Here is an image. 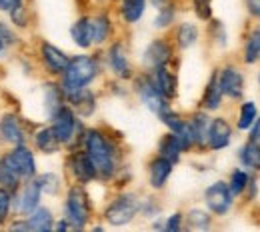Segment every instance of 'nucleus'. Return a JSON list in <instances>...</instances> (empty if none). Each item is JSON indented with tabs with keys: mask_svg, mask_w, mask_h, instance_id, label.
<instances>
[{
	"mask_svg": "<svg viewBox=\"0 0 260 232\" xmlns=\"http://www.w3.org/2000/svg\"><path fill=\"white\" fill-rule=\"evenodd\" d=\"M98 72V67L94 58L90 56H74L66 70L62 72V92L66 98H70L72 94H76L78 90H82L86 84H90L94 80Z\"/></svg>",
	"mask_w": 260,
	"mask_h": 232,
	"instance_id": "1",
	"label": "nucleus"
},
{
	"mask_svg": "<svg viewBox=\"0 0 260 232\" xmlns=\"http://www.w3.org/2000/svg\"><path fill=\"white\" fill-rule=\"evenodd\" d=\"M84 144H86V154H88L90 162L94 164L96 176L110 178L114 174V170H116L114 148L110 146V142L98 130H90L84 138Z\"/></svg>",
	"mask_w": 260,
	"mask_h": 232,
	"instance_id": "2",
	"label": "nucleus"
},
{
	"mask_svg": "<svg viewBox=\"0 0 260 232\" xmlns=\"http://www.w3.org/2000/svg\"><path fill=\"white\" fill-rule=\"evenodd\" d=\"M90 216V202L88 194L82 186H74L68 190L66 196V220L74 228H84Z\"/></svg>",
	"mask_w": 260,
	"mask_h": 232,
	"instance_id": "3",
	"label": "nucleus"
},
{
	"mask_svg": "<svg viewBox=\"0 0 260 232\" xmlns=\"http://www.w3.org/2000/svg\"><path fill=\"white\" fill-rule=\"evenodd\" d=\"M138 208H140V204H138L136 196L122 194V196H118V198L106 208V214L104 216H106V220L112 226H124V224H128L130 220L136 216Z\"/></svg>",
	"mask_w": 260,
	"mask_h": 232,
	"instance_id": "4",
	"label": "nucleus"
},
{
	"mask_svg": "<svg viewBox=\"0 0 260 232\" xmlns=\"http://www.w3.org/2000/svg\"><path fill=\"white\" fill-rule=\"evenodd\" d=\"M2 160L20 176V180H28V178H32L34 174H36V162H34L32 152H30L24 144H18V146H16L10 154H6Z\"/></svg>",
	"mask_w": 260,
	"mask_h": 232,
	"instance_id": "5",
	"label": "nucleus"
},
{
	"mask_svg": "<svg viewBox=\"0 0 260 232\" xmlns=\"http://www.w3.org/2000/svg\"><path fill=\"white\" fill-rule=\"evenodd\" d=\"M52 120H54L52 128H54L58 142L60 144H70L72 138H74V132H76V126H78L74 112L70 108H66V106H60V110L52 116Z\"/></svg>",
	"mask_w": 260,
	"mask_h": 232,
	"instance_id": "6",
	"label": "nucleus"
},
{
	"mask_svg": "<svg viewBox=\"0 0 260 232\" xmlns=\"http://www.w3.org/2000/svg\"><path fill=\"white\" fill-rule=\"evenodd\" d=\"M204 198H206L208 208L214 214H226L230 204H232V192H230L226 182H214L212 186H208Z\"/></svg>",
	"mask_w": 260,
	"mask_h": 232,
	"instance_id": "7",
	"label": "nucleus"
},
{
	"mask_svg": "<svg viewBox=\"0 0 260 232\" xmlns=\"http://www.w3.org/2000/svg\"><path fill=\"white\" fill-rule=\"evenodd\" d=\"M138 94H140L142 102H144L152 112H156V114H160L162 110L168 108L166 98L158 92V88L152 84L150 78H142V80H138Z\"/></svg>",
	"mask_w": 260,
	"mask_h": 232,
	"instance_id": "8",
	"label": "nucleus"
},
{
	"mask_svg": "<svg viewBox=\"0 0 260 232\" xmlns=\"http://www.w3.org/2000/svg\"><path fill=\"white\" fill-rule=\"evenodd\" d=\"M218 80H220L222 94H226L230 98H238V96L242 94L244 80H242V74H240L236 68H232V67L224 68V70L218 74Z\"/></svg>",
	"mask_w": 260,
	"mask_h": 232,
	"instance_id": "9",
	"label": "nucleus"
},
{
	"mask_svg": "<svg viewBox=\"0 0 260 232\" xmlns=\"http://www.w3.org/2000/svg\"><path fill=\"white\" fill-rule=\"evenodd\" d=\"M230 124H228L224 118H216L210 122V130H208V144L212 150H220V148H226L230 144Z\"/></svg>",
	"mask_w": 260,
	"mask_h": 232,
	"instance_id": "10",
	"label": "nucleus"
},
{
	"mask_svg": "<svg viewBox=\"0 0 260 232\" xmlns=\"http://www.w3.org/2000/svg\"><path fill=\"white\" fill-rule=\"evenodd\" d=\"M42 60L48 67V70L54 72V74H62L68 67V62H70V58L60 48L52 46V44H42Z\"/></svg>",
	"mask_w": 260,
	"mask_h": 232,
	"instance_id": "11",
	"label": "nucleus"
},
{
	"mask_svg": "<svg viewBox=\"0 0 260 232\" xmlns=\"http://www.w3.org/2000/svg\"><path fill=\"white\" fill-rule=\"evenodd\" d=\"M150 80H152V84L158 88V92L162 94L164 98H172V96L176 94V78H174V74L166 68V64L154 68V76H152Z\"/></svg>",
	"mask_w": 260,
	"mask_h": 232,
	"instance_id": "12",
	"label": "nucleus"
},
{
	"mask_svg": "<svg viewBox=\"0 0 260 232\" xmlns=\"http://www.w3.org/2000/svg\"><path fill=\"white\" fill-rule=\"evenodd\" d=\"M70 168H72V174L76 176L78 182H90L96 176L94 164L90 162L86 152H76L72 156V160H70Z\"/></svg>",
	"mask_w": 260,
	"mask_h": 232,
	"instance_id": "13",
	"label": "nucleus"
},
{
	"mask_svg": "<svg viewBox=\"0 0 260 232\" xmlns=\"http://www.w3.org/2000/svg\"><path fill=\"white\" fill-rule=\"evenodd\" d=\"M168 60H170V46L164 40L150 42V46L144 52V62L150 68H156L162 67V64H168Z\"/></svg>",
	"mask_w": 260,
	"mask_h": 232,
	"instance_id": "14",
	"label": "nucleus"
},
{
	"mask_svg": "<svg viewBox=\"0 0 260 232\" xmlns=\"http://www.w3.org/2000/svg\"><path fill=\"white\" fill-rule=\"evenodd\" d=\"M40 192H42V190H40L38 180L28 182V184L24 186V190L20 192V196H18V212H20V214H30L34 208L38 206Z\"/></svg>",
	"mask_w": 260,
	"mask_h": 232,
	"instance_id": "15",
	"label": "nucleus"
},
{
	"mask_svg": "<svg viewBox=\"0 0 260 232\" xmlns=\"http://www.w3.org/2000/svg\"><path fill=\"white\" fill-rule=\"evenodd\" d=\"M0 134H2V138L6 140V142H10V144H22L24 142V132H22V128H20V122L14 118V116H10V114H6L2 120H0Z\"/></svg>",
	"mask_w": 260,
	"mask_h": 232,
	"instance_id": "16",
	"label": "nucleus"
},
{
	"mask_svg": "<svg viewBox=\"0 0 260 232\" xmlns=\"http://www.w3.org/2000/svg\"><path fill=\"white\" fill-rule=\"evenodd\" d=\"M170 172H172V162L164 156H158L150 164V184L154 188H162L166 180H168V176H170Z\"/></svg>",
	"mask_w": 260,
	"mask_h": 232,
	"instance_id": "17",
	"label": "nucleus"
},
{
	"mask_svg": "<svg viewBox=\"0 0 260 232\" xmlns=\"http://www.w3.org/2000/svg\"><path fill=\"white\" fill-rule=\"evenodd\" d=\"M108 60H110V67L112 70L120 76V78H128L130 76V64L128 58H126V50L122 44H114L108 52Z\"/></svg>",
	"mask_w": 260,
	"mask_h": 232,
	"instance_id": "18",
	"label": "nucleus"
},
{
	"mask_svg": "<svg viewBox=\"0 0 260 232\" xmlns=\"http://www.w3.org/2000/svg\"><path fill=\"white\" fill-rule=\"evenodd\" d=\"M70 34H72V40L80 48H88L92 44V20L90 18L76 20V24H72L70 28Z\"/></svg>",
	"mask_w": 260,
	"mask_h": 232,
	"instance_id": "19",
	"label": "nucleus"
},
{
	"mask_svg": "<svg viewBox=\"0 0 260 232\" xmlns=\"http://www.w3.org/2000/svg\"><path fill=\"white\" fill-rule=\"evenodd\" d=\"M54 222H52V214L48 208H34L30 218L26 220V228L34 232H46V230H52Z\"/></svg>",
	"mask_w": 260,
	"mask_h": 232,
	"instance_id": "20",
	"label": "nucleus"
},
{
	"mask_svg": "<svg viewBox=\"0 0 260 232\" xmlns=\"http://www.w3.org/2000/svg\"><path fill=\"white\" fill-rule=\"evenodd\" d=\"M220 100H222V88H220V80H218V74H212L208 86H206V92H204V108L206 110H216L220 106Z\"/></svg>",
	"mask_w": 260,
	"mask_h": 232,
	"instance_id": "21",
	"label": "nucleus"
},
{
	"mask_svg": "<svg viewBox=\"0 0 260 232\" xmlns=\"http://www.w3.org/2000/svg\"><path fill=\"white\" fill-rule=\"evenodd\" d=\"M180 152H182V146H180L176 134L174 132L166 134L162 138V142H160V156L168 158V160L174 164V162L180 158Z\"/></svg>",
	"mask_w": 260,
	"mask_h": 232,
	"instance_id": "22",
	"label": "nucleus"
},
{
	"mask_svg": "<svg viewBox=\"0 0 260 232\" xmlns=\"http://www.w3.org/2000/svg\"><path fill=\"white\" fill-rule=\"evenodd\" d=\"M190 128H192V136H194V142L204 146L208 142V130H210V120L206 114H196L190 122Z\"/></svg>",
	"mask_w": 260,
	"mask_h": 232,
	"instance_id": "23",
	"label": "nucleus"
},
{
	"mask_svg": "<svg viewBox=\"0 0 260 232\" xmlns=\"http://www.w3.org/2000/svg\"><path fill=\"white\" fill-rule=\"evenodd\" d=\"M68 100L74 104V108H76L82 116H88V114H92V112H94V96H92L86 88L78 90L76 94H72Z\"/></svg>",
	"mask_w": 260,
	"mask_h": 232,
	"instance_id": "24",
	"label": "nucleus"
},
{
	"mask_svg": "<svg viewBox=\"0 0 260 232\" xmlns=\"http://www.w3.org/2000/svg\"><path fill=\"white\" fill-rule=\"evenodd\" d=\"M36 146H38L42 152H46V154L56 152V148L60 146V142H58V138H56L52 126H50V128H42L40 132L36 134Z\"/></svg>",
	"mask_w": 260,
	"mask_h": 232,
	"instance_id": "25",
	"label": "nucleus"
},
{
	"mask_svg": "<svg viewBox=\"0 0 260 232\" xmlns=\"http://www.w3.org/2000/svg\"><path fill=\"white\" fill-rule=\"evenodd\" d=\"M146 0H122V18L126 22H138L144 14Z\"/></svg>",
	"mask_w": 260,
	"mask_h": 232,
	"instance_id": "26",
	"label": "nucleus"
},
{
	"mask_svg": "<svg viewBox=\"0 0 260 232\" xmlns=\"http://www.w3.org/2000/svg\"><path fill=\"white\" fill-rule=\"evenodd\" d=\"M240 160L248 168H256L260 170V144L254 142H248L242 146V152H240Z\"/></svg>",
	"mask_w": 260,
	"mask_h": 232,
	"instance_id": "27",
	"label": "nucleus"
},
{
	"mask_svg": "<svg viewBox=\"0 0 260 232\" xmlns=\"http://www.w3.org/2000/svg\"><path fill=\"white\" fill-rule=\"evenodd\" d=\"M110 34V20L108 16H96L92 18V42L102 44Z\"/></svg>",
	"mask_w": 260,
	"mask_h": 232,
	"instance_id": "28",
	"label": "nucleus"
},
{
	"mask_svg": "<svg viewBox=\"0 0 260 232\" xmlns=\"http://www.w3.org/2000/svg\"><path fill=\"white\" fill-rule=\"evenodd\" d=\"M258 116V110H256V104L254 102H244L242 108H240V118H238V128L240 130H246L254 124Z\"/></svg>",
	"mask_w": 260,
	"mask_h": 232,
	"instance_id": "29",
	"label": "nucleus"
},
{
	"mask_svg": "<svg viewBox=\"0 0 260 232\" xmlns=\"http://www.w3.org/2000/svg\"><path fill=\"white\" fill-rule=\"evenodd\" d=\"M258 58H260V28L250 34V38L246 42V48H244V60L248 64L256 62Z\"/></svg>",
	"mask_w": 260,
	"mask_h": 232,
	"instance_id": "30",
	"label": "nucleus"
},
{
	"mask_svg": "<svg viewBox=\"0 0 260 232\" xmlns=\"http://www.w3.org/2000/svg\"><path fill=\"white\" fill-rule=\"evenodd\" d=\"M196 40H198V28L194 24L186 22V24H182L178 28V44H180V48H190Z\"/></svg>",
	"mask_w": 260,
	"mask_h": 232,
	"instance_id": "31",
	"label": "nucleus"
},
{
	"mask_svg": "<svg viewBox=\"0 0 260 232\" xmlns=\"http://www.w3.org/2000/svg\"><path fill=\"white\" fill-rule=\"evenodd\" d=\"M154 4L160 6L154 24H156L158 28H164V26H168V24L172 22V18H174V8H172V4H170L168 0H154Z\"/></svg>",
	"mask_w": 260,
	"mask_h": 232,
	"instance_id": "32",
	"label": "nucleus"
},
{
	"mask_svg": "<svg viewBox=\"0 0 260 232\" xmlns=\"http://www.w3.org/2000/svg\"><path fill=\"white\" fill-rule=\"evenodd\" d=\"M18 182H20V176L6 164L4 160H0V184L4 188H16Z\"/></svg>",
	"mask_w": 260,
	"mask_h": 232,
	"instance_id": "33",
	"label": "nucleus"
},
{
	"mask_svg": "<svg viewBox=\"0 0 260 232\" xmlns=\"http://www.w3.org/2000/svg\"><path fill=\"white\" fill-rule=\"evenodd\" d=\"M246 186H248V174H246L244 170H236V172H232V178H230V184H228L232 196L242 194Z\"/></svg>",
	"mask_w": 260,
	"mask_h": 232,
	"instance_id": "34",
	"label": "nucleus"
},
{
	"mask_svg": "<svg viewBox=\"0 0 260 232\" xmlns=\"http://www.w3.org/2000/svg\"><path fill=\"white\" fill-rule=\"evenodd\" d=\"M46 106H48V114H50V118L60 110V92L52 86V84H48L46 86Z\"/></svg>",
	"mask_w": 260,
	"mask_h": 232,
	"instance_id": "35",
	"label": "nucleus"
},
{
	"mask_svg": "<svg viewBox=\"0 0 260 232\" xmlns=\"http://www.w3.org/2000/svg\"><path fill=\"white\" fill-rule=\"evenodd\" d=\"M38 184H40V190L46 192V194H56L58 192V178H56V174H42L38 178Z\"/></svg>",
	"mask_w": 260,
	"mask_h": 232,
	"instance_id": "36",
	"label": "nucleus"
},
{
	"mask_svg": "<svg viewBox=\"0 0 260 232\" xmlns=\"http://www.w3.org/2000/svg\"><path fill=\"white\" fill-rule=\"evenodd\" d=\"M188 224H190L192 228H208L210 218H208V214L202 212V210H192V212L188 214Z\"/></svg>",
	"mask_w": 260,
	"mask_h": 232,
	"instance_id": "37",
	"label": "nucleus"
},
{
	"mask_svg": "<svg viewBox=\"0 0 260 232\" xmlns=\"http://www.w3.org/2000/svg\"><path fill=\"white\" fill-rule=\"evenodd\" d=\"M8 212H10V194L6 188H0V224L6 220Z\"/></svg>",
	"mask_w": 260,
	"mask_h": 232,
	"instance_id": "38",
	"label": "nucleus"
},
{
	"mask_svg": "<svg viewBox=\"0 0 260 232\" xmlns=\"http://www.w3.org/2000/svg\"><path fill=\"white\" fill-rule=\"evenodd\" d=\"M194 10H196V14H198V18L208 20V18H210V14H212L210 0H194Z\"/></svg>",
	"mask_w": 260,
	"mask_h": 232,
	"instance_id": "39",
	"label": "nucleus"
},
{
	"mask_svg": "<svg viewBox=\"0 0 260 232\" xmlns=\"http://www.w3.org/2000/svg\"><path fill=\"white\" fill-rule=\"evenodd\" d=\"M180 220H182V214H172L170 218H168V222H166V230L168 232H176L180 230Z\"/></svg>",
	"mask_w": 260,
	"mask_h": 232,
	"instance_id": "40",
	"label": "nucleus"
},
{
	"mask_svg": "<svg viewBox=\"0 0 260 232\" xmlns=\"http://www.w3.org/2000/svg\"><path fill=\"white\" fill-rule=\"evenodd\" d=\"M20 6H22V0H0V10L12 12V10L20 8Z\"/></svg>",
	"mask_w": 260,
	"mask_h": 232,
	"instance_id": "41",
	"label": "nucleus"
},
{
	"mask_svg": "<svg viewBox=\"0 0 260 232\" xmlns=\"http://www.w3.org/2000/svg\"><path fill=\"white\" fill-rule=\"evenodd\" d=\"M250 142H254V144H260V118H258V120H254V124H252Z\"/></svg>",
	"mask_w": 260,
	"mask_h": 232,
	"instance_id": "42",
	"label": "nucleus"
},
{
	"mask_svg": "<svg viewBox=\"0 0 260 232\" xmlns=\"http://www.w3.org/2000/svg\"><path fill=\"white\" fill-rule=\"evenodd\" d=\"M248 2V10H250V14H254V16H258L260 18V0H246Z\"/></svg>",
	"mask_w": 260,
	"mask_h": 232,
	"instance_id": "43",
	"label": "nucleus"
},
{
	"mask_svg": "<svg viewBox=\"0 0 260 232\" xmlns=\"http://www.w3.org/2000/svg\"><path fill=\"white\" fill-rule=\"evenodd\" d=\"M2 42H4V40H2V36H0V50H2Z\"/></svg>",
	"mask_w": 260,
	"mask_h": 232,
	"instance_id": "44",
	"label": "nucleus"
},
{
	"mask_svg": "<svg viewBox=\"0 0 260 232\" xmlns=\"http://www.w3.org/2000/svg\"><path fill=\"white\" fill-rule=\"evenodd\" d=\"M100 2H102V0H100Z\"/></svg>",
	"mask_w": 260,
	"mask_h": 232,
	"instance_id": "45",
	"label": "nucleus"
}]
</instances>
